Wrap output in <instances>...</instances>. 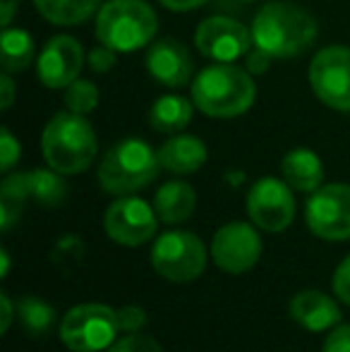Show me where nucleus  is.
Wrapping results in <instances>:
<instances>
[{"label": "nucleus", "mask_w": 350, "mask_h": 352, "mask_svg": "<svg viewBox=\"0 0 350 352\" xmlns=\"http://www.w3.org/2000/svg\"><path fill=\"white\" fill-rule=\"evenodd\" d=\"M252 41L274 60L303 56L317 41V19L307 10L290 3H266L252 19Z\"/></svg>", "instance_id": "obj_1"}, {"label": "nucleus", "mask_w": 350, "mask_h": 352, "mask_svg": "<svg viewBox=\"0 0 350 352\" xmlns=\"http://www.w3.org/2000/svg\"><path fill=\"white\" fill-rule=\"evenodd\" d=\"M257 84L245 67L233 63H214L192 79V103L216 120L238 118L252 108Z\"/></svg>", "instance_id": "obj_2"}, {"label": "nucleus", "mask_w": 350, "mask_h": 352, "mask_svg": "<svg viewBox=\"0 0 350 352\" xmlns=\"http://www.w3.org/2000/svg\"><path fill=\"white\" fill-rule=\"evenodd\" d=\"M41 151L48 168L58 170L61 175H77L85 173L96 158V132L85 116L61 111L43 127Z\"/></svg>", "instance_id": "obj_3"}, {"label": "nucleus", "mask_w": 350, "mask_h": 352, "mask_svg": "<svg viewBox=\"0 0 350 352\" xmlns=\"http://www.w3.org/2000/svg\"><path fill=\"white\" fill-rule=\"evenodd\" d=\"M159 170V151H154L140 137H125L113 144L98 163V185L108 195H135L149 187Z\"/></svg>", "instance_id": "obj_4"}, {"label": "nucleus", "mask_w": 350, "mask_h": 352, "mask_svg": "<svg viewBox=\"0 0 350 352\" xmlns=\"http://www.w3.org/2000/svg\"><path fill=\"white\" fill-rule=\"evenodd\" d=\"M159 17L146 0H106L96 12L98 43L118 53H132L154 41Z\"/></svg>", "instance_id": "obj_5"}, {"label": "nucleus", "mask_w": 350, "mask_h": 352, "mask_svg": "<svg viewBox=\"0 0 350 352\" xmlns=\"http://www.w3.org/2000/svg\"><path fill=\"white\" fill-rule=\"evenodd\" d=\"M29 199L43 206H58L67 199V182L53 168L43 170L12 173L0 185V228L8 232L22 216V209Z\"/></svg>", "instance_id": "obj_6"}, {"label": "nucleus", "mask_w": 350, "mask_h": 352, "mask_svg": "<svg viewBox=\"0 0 350 352\" xmlns=\"http://www.w3.org/2000/svg\"><path fill=\"white\" fill-rule=\"evenodd\" d=\"M118 331V309L98 302L72 307L61 321V340L72 352L108 350L116 343Z\"/></svg>", "instance_id": "obj_7"}, {"label": "nucleus", "mask_w": 350, "mask_h": 352, "mask_svg": "<svg viewBox=\"0 0 350 352\" xmlns=\"http://www.w3.org/2000/svg\"><path fill=\"white\" fill-rule=\"evenodd\" d=\"M206 247L190 230H168L151 247V266L171 283H192L206 269Z\"/></svg>", "instance_id": "obj_8"}, {"label": "nucleus", "mask_w": 350, "mask_h": 352, "mask_svg": "<svg viewBox=\"0 0 350 352\" xmlns=\"http://www.w3.org/2000/svg\"><path fill=\"white\" fill-rule=\"evenodd\" d=\"M305 221L322 240H350V185L331 182L314 190L305 206Z\"/></svg>", "instance_id": "obj_9"}, {"label": "nucleus", "mask_w": 350, "mask_h": 352, "mask_svg": "<svg viewBox=\"0 0 350 352\" xmlns=\"http://www.w3.org/2000/svg\"><path fill=\"white\" fill-rule=\"evenodd\" d=\"M309 84L324 106L350 111V48H322L309 63Z\"/></svg>", "instance_id": "obj_10"}, {"label": "nucleus", "mask_w": 350, "mask_h": 352, "mask_svg": "<svg viewBox=\"0 0 350 352\" xmlns=\"http://www.w3.org/2000/svg\"><path fill=\"white\" fill-rule=\"evenodd\" d=\"M250 221L266 232H281L293 223L295 199L293 187L278 177H259L245 199Z\"/></svg>", "instance_id": "obj_11"}, {"label": "nucleus", "mask_w": 350, "mask_h": 352, "mask_svg": "<svg viewBox=\"0 0 350 352\" xmlns=\"http://www.w3.org/2000/svg\"><path fill=\"white\" fill-rule=\"evenodd\" d=\"M195 46L204 58L214 63H235L254 46L252 32L238 19L214 14L199 22L195 32Z\"/></svg>", "instance_id": "obj_12"}, {"label": "nucleus", "mask_w": 350, "mask_h": 352, "mask_svg": "<svg viewBox=\"0 0 350 352\" xmlns=\"http://www.w3.org/2000/svg\"><path fill=\"white\" fill-rule=\"evenodd\" d=\"M262 256V237L250 223L233 221L219 228L211 242V259L226 274H248Z\"/></svg>", "instance_id": "obj_13"}, {"label": "nucleus", "mask_w": 350, "mask_h": 352, "mask_svg": "<svg viewBox=\"0 0 350 352\" xmlns=\"http://www.w3.org/2000/svg\"><path fill=\"white\" fill-rule=\"evenodd\" d=\"M154 206H149L140 197H120L108 206L103 216V228L108 237L122 247H140L149 242L159 226Z\"/></svg>", "instance_id": "obj_14"}, {"label": "nucleus", "mask_w": 350, "mask_h": 352, "mask_svg": "<svg viewBox=\"0 0 350 352\" xmlns=\"http://www.w3.org/2000/svg\"><path fill=\"white\" fill-rule=\"evenodd\" d=\"M85 48L77 38L67 36H51L43 43L36 60L39 82L46 89H67L85 67Z\"/></svg>", "instance_id": "obj_15"}, {"label": "nucleus", "mask_w": 350, "mask_h": 352, "mask_svg": "<svg viewBox=\"0 0 350 352\" xmlns=\"http://www.w3.org/2000/svg\"><path fill=\"white\" fill-rule=\"evenodd\" d=\"M144 65L151 79L168 89H182L192 79V58L187 48L175 38H159L149 43Z\"/></svg>", "instance_id": "obj_16"}, {"label": "nucleus", "mask_w": 350, "mask_h": 352, "mask_svg": "<svg viewBox=\"0 0 350 352\" xmlns=\"http://www.w3.org/2000/svg\"><path fill=\"white\" fill-rule=\"evenodd\" d=\"M290 319L312 333H322L341 321V307L319 290H303L290 300Z\"/></svg>", "instance_id": "obj_17"}, {"label": "nucleus", "mask_w": 350, "mask_h": 352, "mask_svg": "<svg viewBox=\"0 0 350 352\" xmlns=\"http://www.w3.org/2000/svg\"><path fill=\"white\" fill-rule=\"evenodd\" d=\"M206 144L195 135H173L159 148L161 168L173 175H192L206 163Z\"/></svg>", "instance_id": "obj_18"}, {"label": "nucleus", "mask_w": 350, "mask_h": 352, "mask_svg": "<svg viewBox=\"0 0 350 352\" xmlns=\"http://www.w3.org/2000/svg\"><path fill=\"white\" fill-rule=\"evenodd\" d=\"M281 175L295 192L312 195L324 185V163L312 148H293L281 161Z\"/></svg>", "instance_id": "obj_19"}, {"label": "nucleus", "mask_w": 350, "mask_h": 352, "mask_svg": "<svg viewBox=\"0 0 350 352\" xmlns=\"http://www.w3.org/2000/svg\"><path fill=\"white\" fill-rule=\"evenodd\" d=\"M197 206V192L190 182L185 180H171L161 185L154 195V211L159 221L164 223H185L195 213Z\"/></svg>", "instance_id": "obj_20"}, {"label": "nucleus", "mask_w": 350, "mask_h": 352, "mask_svg": "<svg viewBox=\"0 0 350 352\" xmlns=\"http://www.w3.org/2000/svg\"><path fill=\"white\" fill-rule=\"evenodd\" d=\"M192 106L195 103L177 94H166L159 96L149 108V125L161 135H175L185 130L192 120Z\"/></svg>", "instance_id": "obj_21"}, {"label": "nucleus", "mask_w": 350, "mask_h": 352, "mask_svg": "<svg viewBox=\"0 0 350 352\" xmlns=\"http://www.w3.org/2000/svg\"><path fill=\"white\" fill-rule=\"evenodd\" d=\"M103 0H34V8L46 22L58 27H75L101 10Z\"/></svg>", "instance_id": "obj_22"}, {"label": "nucleus", "mask_w": 350, "mask_h": 352, "mask_svg": "<svg viewBox=\"0 0 350 352\" xmlns=\"http://www.w3.org/2000/svg\"><path fill=\"white\" fill-rule=\"evenodd\" d=\"M36 46L29 32L19 27H3L0 36V65L3 72H24L34 63Z\"/></svg>", "instance_id": "obj_23"}, {"label": "nucleus", "mask_w": 350, "mask_h": 352, "mask_svg": "<svg viewBox=\"0 0 350 352\" xmlns=\"http://www.w3.org/2000/svg\"><path fill=\"white\" fill-rule=\"evenodd\" d=\"M17 319L22 321V326L27 329V333L32 336H46L51 331V326L56 324V311L48 302H43L41 297L27 295L17 302Z\"/></svg>", "instance_id": "obj_24"}, {"label": "nucleus", "mask_w": 350, "mask_h": 352, "mask_svg": "<svg viewBox=\"0 0 350 352\" xmlns=\"http://www.w3.org/2000/svg\"><path fill=\"white\" fill-rule=\"evenodd\" d=\"M98 87L89 79H75L70 87L65 89V106L67 111L80 113V116H89L94 108L98 106Z\"/></svg>", "instance_id": "obj_25"}, {"label": "nucleus", "mask_w": 350, "mask_h": 352, "mask_svg": "<svg viewBox=\"0 0 350 352\" xmlns=\"http://www.w3.org/2000/svg\"><path fill=\"white\" fill-rule=\"evenodd\" d=\"M106 352H164L159 345V340L151 336H140V333H127L125 338L116 340Z\"/></svg>", "instance_id": "obj_26"}, {"label": "nucleus", "mask_w": 350, "mask_h": 352, "mask_svg": "<svg viewBox=\"0 0 350 352\" xmlns=\"http://www.w3.org/2000/svg\"><path fill=\"white\" fill-rule=\"evenodd\" d=\"M19 153H22V146L14 140V135L10 132V127H3L0 130V170L8 175L14 168V163L19 161Z\"/></svg>", "instance_id": "obj_27"}, {"label": "nucleus", "mask_w": 350, "mask_h": 352, "mask_svg": "<svg viewBox=\"0 0 350 352\" xmlns=\"http://www.w3.org/2000/svg\"><path fill=\"white\" fill-rule=\"evenodd\" d=\"M116 63H118V51L103 46V43H101V46H96V48H91V51H89V56H87V67L91 72H96V74L111 72L113 67H116Z\"/></svg>", "instance_id": "obj_28"}, {"label": "nucleus", "mask_w": 350, "mask_h": 352, "mask_svg": "<svg viewBox=\"0 0 350 352\" xmlns=\"http://www.w3.org/2000/svg\"><path fill=\"white\" fill-rule=\"evenodd\" d=\"M146 324V311L140 305H125L118 309V326L125 333H137Z\"/></svg>", "instance_id": "obj_29"}, {"label": "nucleus", "mask_w": 350, "mask_h": 352, "mask_svg": "<svg viewBox=\"0 0 350 352\" xmlns=\"http://www.w3.org/2000/svg\"><path fill=\"white\" fill-rule=\"evenodd\" d=\"M333 292L341 302L350 305V254L333 271Z\"/></svg>", "instance_id": "obj_30"}, {"label": "nucleus", "mask_w": 350, "mask_h": 352, "mask_svg": "<svg viewBox=\"0 0 350 352\" xmlns=\"http://www.w3.org/2000/svg\"><path fill=\"white\" fill-rule=\"evenodd\" d=\"M322 352H350V326H336L324 340Z\"/></svg>", "instance_id": "obj_31"}, {"label": "nucleus", "mask_w": 350, "mask_h": 352, "mask_svg": "<svg viewBox=\"0 0 350 352\" xmlns=\"http://www.w3.org/2000/svg\"><path fill=\"white\" fill-rule=\"evenodd\" d=\"M271 60L274 58L269 56V53H264L262 48H250V53L245 56V70L250 74H264L266 70L271 67Z\"/></svg>", "instance_id": "obj_32"}, {"label": "nucleus", "mask_w": 350, "mask_h": 352, "mask_svg": "<svg viewBox=\"0 0 350 352\" xmlns=\"http://www.w3.org/2000/svg\"><path fill=\"white\" fill-rule=\"evenodd\" d=\"M14 103V79L10 77V72L0 74V108L8 111Z\"/></svg>", "instance_id": "obj_33"}, {"label": "nucleus", "mask_w": 350, "mask_h": 352, "mask_svg": "<svg viewBox=\"0 0 350 352\" xmlns=\"http://www.w3.org/2000/svg\"><path fill=\"white\" fill-rule=\"evenodd\" d=\"M164 8L173 10V12H190V10H197L201 5H206L209 0H159Z\"/></svg>", "instance_id": "obj_34"}, {"label": "nucleus", "mask_w": 350, "mask_h": 352, "mask_svg": "<svg viewBox=\"0 0 350 352\" xmlns=\"http://www.w3.org/2000/svg\"><path fill=\"white\" fill-rule=\"evenodd\" d=\"M0 305H3V324H0V329H3V333H8L10 324H12V319H14V309H17V305H12V300H10L5 292L0 295Z\"/></svg>", "instance_id": "obj_35"}, {"label": "nucleus", "mask_w": 350, "mask_h": 352, "mask_svg": "<svg viewBox=\"0 0 350 352\" xmlns=\"http://www.w3.org/2000/svg\"><path fill=\"white\" fill-rule=\"evenodd\" d=\"M17 3L19 0H0V24L3 27H10L14 17V10H17Z\"/></svg>", "instance_id": "obj_36"}, {"label": "nucleus", "mask_w": 350, "mask_h": 352, "mask_svg": "<svg viewBox=\"0 0 350 352\" xmlns=\"http://www.w3.org/2000/svg\"><path fill=\"white\" fill-rule=\"evenodd\" d=\"M3 276H8V271H10V254H8V250H3Z\"/></svg>", "instance_id": "obj_37"}, {"label": "nucleus", "mask_w": 350, "mask_h": 352, "mask_svg": "<svg viewBox=\"0 0 350 352\" xmlns=\"http://www.w3.org/2000/svg\"><path fill=\"white\" fill-rule=\"evenodd\" d=\"M233 3H254V0H233Z\"/></svg>", "instance_id": "obj_38"}]
</instances>
